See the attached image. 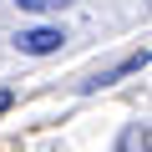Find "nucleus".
I'll list each match as a JSON object with an SVG mask.
<instances>
[{
	"instance_id": "1",
	"label": "nucleus",
	"mask_w": 152,
	"mask_h": 152,
	"mask_svg": "<svg viewBox=\"0 0 152 152\" xmlns=\"http://www.w3.org/2000/svg\"><path fill=\"white\" fill-rule=\"evenodd\" d=\"M61 31H51V26H41V31H20L15 36V46L26 51V56H51V51H61Z\"/></svg>"
},
{
	"instance_id": "2",
	"label": "nucleus",
	"mask_w": 152,
	"mask_h": 152,
	"mask_svg": "<svg viewBox=\"0 0 152 152\" xmlns=\"http://www.w3.org/2000/svg\"><path fill=\"white\" fill-rule=\"evenodd\" d=\"M117 152H147V127H127V137H122Z\"/></svg>"
},
{
	"instance_id": "3",
	"label": "nucleus",
	"mask_w": 152,
	"mask_h": 152,
	"mask_svg": "<svg viewBox=\"0 0 152 152\" xmlns=\"http://www.w3.org/2000/svg\"><path fill=\"white\" fill-rule=\"evenodd\" d=\"M76 0H20V10H66Z\"/></svg>"
},
{
	"instance_id": "4",
	"label": "nucleus",
	"mask_w": 152,
	"mask_h": 152,
	"mask_svg": "<svg viewBox=\"0 0 152 152\" xmlns=\"http://www.w3.org/2000/svg\"><path fill=\"white\" fill-rule=\"evenodd\" d=\"M10 102H15L10 91H0V117H5V112H10Z\"/></svg>"
}]
</instances>
